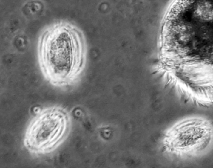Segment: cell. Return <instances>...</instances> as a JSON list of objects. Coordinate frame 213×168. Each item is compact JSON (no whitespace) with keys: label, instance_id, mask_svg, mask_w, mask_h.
Instances as JSON below:
<instances>
[{"label":"cell","instance_id":"6da1fadb","mask_svg":"<svg viewBox=\"0 0 213 168\" xmlns=\"http://www.w3.org/2000/svg\"><path fill=\"white\" fill-rule=\"evenodd\" d=\"M86 56L84 34L70 23H55L40 38L38 58L41 70L54 86L66 87L75 83L84 70Z\"/></svg>","mask_w":213,"mask_h":168},{"label":"cell","instance_id":"7a4b0ae2","mask_svg":"<svg viewBox=\"0 0 213 168\" xmlns=\"http://www.w3.org/2000/svg\"><path fill=\"white\" fill-rule=\"evenodd\" d=\"M69 116L63 108L50 107L41 111L28 128L26 145L37 151L48 150L58 145L66 135Z\"/></svg>","mask_w":213,"mask_h":168},{"label":"cell","instance_id":"3957f363","mask_svg":"<svg viewBox=\"0 0 213 168\" xmlns=\"http://www.w3.org/2000/svg\"><path fill=\"white\" fill-rule=\"evenodd\" d=\"M212 138L210 126L200 119H189L176 125L167 137V144L173 150L192 152L203 150Z\"/></svg>","mask_w":213,"mask_h":168}]
</instances>
